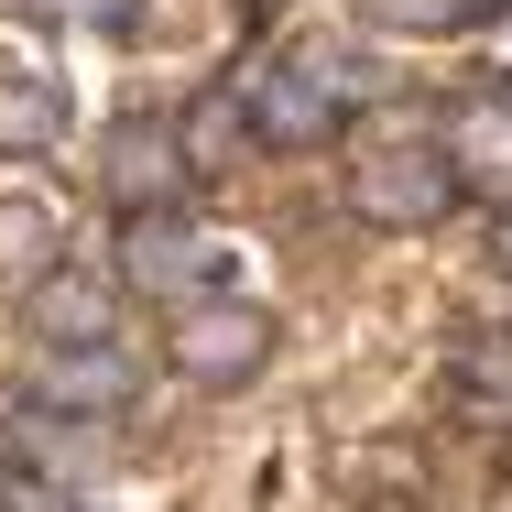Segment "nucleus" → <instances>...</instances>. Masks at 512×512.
Listing matches in <instances>:
<instances>
[{"instance_id": "nucleus-1", "label": "nucleus", "mask_w": 512, "mask_h": 512, "mask_svg": "<svg viewBox=\"0 0 512 512\" xmlns=\"http://www.w3.org/2000/svg\"><path fill=\"white\" fill-rule=\"evenodd\" d=\"M458 197H469V186H458L447 142H382V153L349 164V207H360L371 229H436Z\"/></svg>"}, {"instance_id": "nucleus-2", "label": "nucleus", "mask_w": 512, "mask_h": 512, "mask_svg": "<svg viewBox=\"0 0 512 512\" xmlns=\"http://www.w3.org/2000/svg\"><path fill=\"white\" fill-rule=\"evenodd\" d=\"M197 393H240V382H262V360H273V316L240 306V295H197V306H175V349H164Z\"/></svg>"}, {"instance_id": "nucleus-3", "label": "nucleus", "mask_w": 512, "mask_h": 512, "mask_svg": "<svg viewBox=\"0 0 512 512\" xmlns=\"http://www.w3.org/2000/svg\"><path fill=\"white\" fill-rule=\"evenodd\" d=\"M229 99H240V131H251L262 153H316V142L338 131V109H349V99H338V88L306 66V55H273V66H251Z\"/></svg>"}, {"instance_id": "nucleus-4", "label": "nucleus", "mask_w": 512, "mask_h": 512, "mask_svg": "<svg viewBox=\"0 0 512 512\" xmlns=\"http://www.w3.org/2000/svg\"><path fill=\"white\" fill-rule=\"evenodd\" d=\"M99 186H109L120 207H186L197 153H186V131H175V120L131 109V120H109V142H99Z\"/></svg>"}, {"instance_id": "nucleus-5", "label": "nucleus", "mask_w": 512, "mask_h": 512, "mask_svg": "<svg viewBox=\"0 0 512 512\" xmlns=\"http://www.w3.org/2000/svg\"><path fill=\"white\" fill-rule=\"evenodd\" d=\"M33 404L44 414H131L142 404V360L120 338H66L33 360Z\"/></svg>"}, {"instance_id": "nucleus-6", "label": "nucleus", "mask_w": 512, "mask_h": 512, "mask_svg": "<svg viewBox=\"0 0 512 512\" xmlns=\"http://www.w3.org/2000/svg\"><path fill=\"white\" fill-rule=\"evenodd\" d=\"M109 273L131 284V295H186L207 273V251H197V229H186V207H120V240H109Z\"/></svg>"}, {"instance_id": "nucleus-7", "label": "nucleus", "mask_w": 512, "mask_h": 512, "mask_svg": "<svg viewBox=\"0 0 512 512\" xmlns=\"http://www.w3.org/2000/svg\"><path fill=\"white\" fill-rule=\"evenodd\" d=\"M436 142H447V164H458L469 197H491V207L512 197V99H458Z\"/></svg>"}, {"instance_id": "nucleus-8", "label": "nucleus", "mask_w": 512, "mask_h": 512, "mask_svg": "<svg viewBox=\"0 0 512 512\" xmlns=\"http://www.w3.org/2000/svg\"><path fill=\"white\" fill-rule=\"evenodd\" d=\"M22 316H33L44 349H66V338H109V273H66V262H44V273L22 284Z\"/></svg>"}, {"instance_id": "nucleus-9", "label": "nucleus", "mask_w": 512, "mask_h": 512, "mask_svg": "<svg viewBox=\"0 0 512 512\" xmlns=\"http://www.w3.org/2000/svg\"><path fill=\"white\" fill-rule=\"evenodd\" d=\"M44 262H66V229H55V207L44 197H0V284H33Z\"/></svg>"}, {"instance_id": "nucleus-10", "label": "nucleus", "mask_w": 512, "mask_h": 512, "mask_svg": "<svg viewBox=\"0 0 512 512\" xmlns=\"http://www.w3.org/2000/svg\"><path fill=\"white\" fill-rule=\"evenodd\" d=\"M66 131V99L44 77H0V153H44Z\"/></svg>"}, {"instance_id": "nucleus-11", "label": "nucleus", "mask_w": 512, "mask_h": 512, "mask_svg": "<svg viewBox=\"0 0 512 512\" xmlns=\"http://www.w3.org/2000/svg\"><path fill=\"white\" fill-rule=\"evenodd\" d=\"M458 393H469V404H491V414H512V316L458 338Z\"/></svg>"}, {"instance_id": "nucleus-12", "label": "nucleus", "mask_w": 512, "mask_h": 512, "mask_svg": "<svg viewBox=\"0 0 512 512\" xmlns=\"http://www.w3.org/2000/svg\"><path fill=\"white\" fill-rule=\"evenodd\" d=\"M371 22H393V33H425V22H469L458 0H360Z\"/></svg>"}, {"instance_id": "nucleus-13", "label": "nucleus", "mask_w": 512, "mask_h": 512, "mask_svg": "<svg viewBox=\"0 0 512 512\" xmlns=\"http://www.w3.org/2000/svg\"><path fill=\"white\" fill-rule=\"evenodd\" d=\"M0 512H77L55 480H0Z\"/></svg>"}, {"instance_id": "nucleus-14", "label": "nucleus", "mask_w": 512, "mask_h": 512, "mask_svg": "<svg viewBox=\"0 0 512 512\" xmlns=\"http://www.w3.org/2000/svg\"><path fill=\"white\" fill-rule=\"evenodd\" d=\"M491 273H512V197H502V218H491Z\"/></svg>"}, {"instance_id": "nucleus-15", "label": "nucleus", "mask_w": 512, "mask_h": 512, "mask_svg": "<svg viewBox=\"0 0 512 512\" xmlns=\"http://www.w3.org/2000/svg\"><path fill=\"white\" fill-rule=\"evenodd\" d=\"M458 11H469V22H480V11H512V0H458Z\"/></svg>"}]
</instances>
